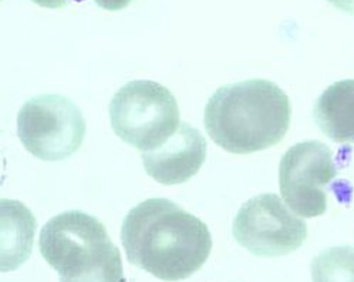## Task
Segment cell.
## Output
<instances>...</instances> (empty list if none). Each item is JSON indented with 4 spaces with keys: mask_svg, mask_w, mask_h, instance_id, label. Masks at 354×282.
Listing matches in <instances>:
<instances>
[{
    "mask_svg": "<svg viewBox=\"0 0 354 282\" xmlns=\"http://www.w3.org/2000/svg\"><path fill=\"white\" fill-rule=\"evenodd\" d=\"M32 2L47 9H62L68 6L71 2H82V0H32Z\"/></svg>",
    "mask_w": 354,
    "mask_h": 282,
    "instance_id": "4fadbf2b",
    "label": "cell"
},
{
    "mask_svg": "<svg viewBox=\"0 0 354 282\" xmlns=\"http://www.w3.org/2000/svg\"><path fill=\"white\" fill-rule=\"evenodd\" d=\"M313 117L326 137L354 144V80L328 86L316 101Z\"/></svg>",
    "mask_w": 354,
    "mask_h": 282,
    "instance_id": "9c48e42d",
    "label": "cell"
},
{
    "mask_svg": "<svg viewBox=\"0 0 354 282\" xmlns=\"http://www.w3.org/2000/svg\"><path fill=\"white\" fill-rule=\"evenodd\" d=\"M121 241L130 264L169 282L199 271L212 249L207 224L167 198H149L131 209Z\"/></svg>",
    "mask_w": 354,
    "mask_h": 282,
    "instance_id": "6da1fadb",
    "label": "cell"
},
{
    "mask_svg": "<svg viewBox=\"0 0 354 282\" xmlns=\"http://www.w3.org/2000/svg\"><path fill=\"white\" fill-rule=\"evenodd\" d=\"M288 94L269 80H246L219 87L205 107V130L216 146L250 154L279 144L290 125Z\"/></svg>",
    "mask_w": 354,
    "mask_h": 282,
    "instance_id": "7a4b0ae2",
    "label": "cell"
},
{
    "mask_svg": "<svg viewBox=\"0 0 354 282\" xmlns=\"http://www.w3.org/2000/svg\"><path fill=\"white\" fill-rule=\"evenodd\" d=\"M94 2L101 8V9H106V10H121L127 8L133 0H94Z\"/></svg>",
    "mask_w": 354,
    "mask_h": 282,
    "instance_id": "7c38bea8",
    "label": "cell"
},
{
    "mask_svg": "<svg viewBox=\"0 0 354 282\" xmlns=\"http://www.w3.org/2000/svg\"><path fill=\"white\" fill-rule=\"evenodd\" d=\"M327 2L343 12L354 15V0H327Z\"/></svg>",
    "mask_w": 354,
    "mask_h": 282,
    "instance_id": "5bb4252c",
    "label": "cell"
},
{
    "mask_svg": "<svg viewBox=\"0 0 354 282\" xmlns=\"http://www.w3.org/2000/svg\"><path fill=\"white\" fill-rule=\"evenodd\" d=\"M207 140L188 123H181L162 146L141 152L147 174L157 183L175 186L187 183L205 163Z\"/></svg>",
    "mask_w": 354,
    "mask_h": 282,
    "instance_id": "ba28073f",
    "label": "cell"
},
{
    "mask_svg": "<svg viewBox=\"0 0 354 282\" xmlns=\"http://www.w3.org/2000/svg\"><path fill=\"white\" fill-rule=\"evenodd\" d=\"M181 113L174 94L151 80L124 85L110 103L114 133L141 152L162 146L181 124Z\"/></svg>",
    "mask_w": 354,
    "mask_h": 282,
    "instance_id": "277c9868",
    "label": "cell"
},
{
    "mask_svg": "<svg viewBox=\"0 0 354 282\" xmlns=\"http://www.w3.org/2000/svg\"><path fill=\"white\" fill-rule=\"evenodd\" d=\"M39 248L60 282H125L121 252L100 220L67 211L43 227Z\"/></svg>",
    "mask_w": 354,
    "mask_h": 282,
    "instance_id": "3957f363",
    "label": "cell"
},
{
    "mask_svg": "<svg viewBox=\"0 0 354 282\" xmlns=\"http://www.w3.org/2000/svg\"><path fill=\"white\" fill-rule=\"evenodd\" d=\"M36 218L26 205L2 200V271H15L26 263L33 249Z\"/></svg>",
    "mask_w": 354,
    "mask_h": 282,
    "instance_id": "30bf717a",
    "label": "cell"
},
{
    "mask_svg": "<svg viewBox=\"0 0 354 282\" xmlns=\"http://www.w3.org/2000/svg\"><path fill=\"white\" fill-rule=\"evenodd\" d=\"M232 233L249 252L276 258L299 249L308 238V227L276 194H261L242 205Z\"/></svg>",
    "mask_w": 354,
    "mask_h": 282,
    "instance_id": "8992f818",
    "label": "cell"
},
{
    "mask_svg": "<svg viewBox=\"0 0 354 282\" xmlns=\"http://www.w3.org/2000/svg\"><path fill=\"white\" fill-rule=\"evenodd\" d=\"M310 270L313 282H354V248H327L315 256Z\"/></svg>",
    "mask_w": 354,
    "mask_h": 282,
    "instance_id": "8fae6325",
    "label": "cell"
},
{
    "mask_svg": "<svg viewBox=\"0 0 354 282\" xmlns=\"http://www.w3.org/2000/svg\"><path fill=\"white\" fill-rule=\"evenodd\" d=\"M337 175L333 151L320 141H303L290 147L281 160L279 188L289 209L305 218L327 210L326 187Z\"/></svg>",
    "mask_w": 354,
    "mask_h": 282,
    "instance_id": "52a82bcc",
    "label": "cell"
},
{
    "mask_svg": "<svg viewBox=\"0 0 354 282\" xmlns=\"http://www.w3.org/2000/svg\"><path fill=\"white\" fill-rule=\"evenodd\" d=\"M17 136L30 154L44 161L66 160L86 136V120L74 103L60 94H43L24 103L17 114Z\"/></svg>",
    "mask_w": 354,
    "mask_h": 282,
    "instance_id": "5b68a950",
    "label": "cell"
}]
</instances>
